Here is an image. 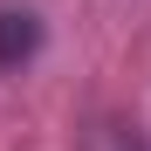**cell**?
<instances>
[{
	"label": "cell",
	"mask_w": 151,
	"mask_h": 151,
	"mask_svg": "<svg viewBox=\"0 0 151 151\" xmlns=\"http://www.w3.org/2000/svg\"><path fill=\"white\" fill-rule=\"evenodd\" d=\"M41 55V14L28 0H0V69H28Z\"/></svg>",
	"instance_id": "6da1fadb"
},
{
	"label": "cell",
	"mask_w": 151,
	"mask_h": 151,
	"mask_svg": "<svg viewBox=\"0 0 151 151\" xmlns=\"http://www.w3.org/2000/svg\"><path fill=\"white\" fill-rule=\"evenodd\" d=\"M76 151H151L144 144V131L131 117H117V110H103V117H89V131H83V144Z\"/></svg>",
	"instance_id": "7a4b0ae2"
}]
</instances>
